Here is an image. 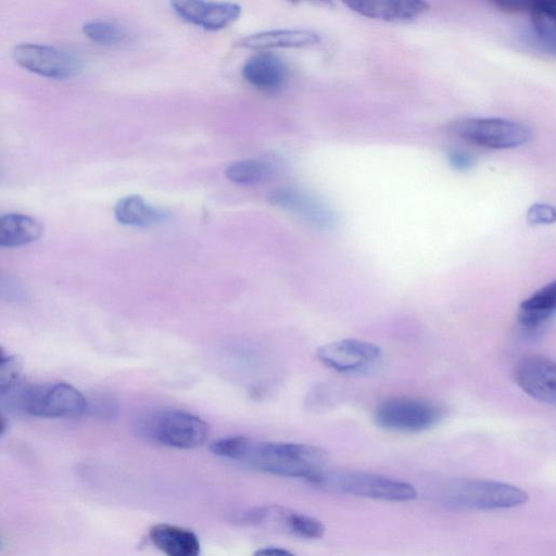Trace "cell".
I'll list each match as a JSON object with an SVG mask.
<instances>
[{
  "instance_id": "cell-1",
  "label": "cell",
  "mask_w": 556,
  "mask_h": 556,
  "mask_svg": "<svg viewBox=\"0 0 556 556\" xmlns=\"http://www.w3.org/2000/svg\"><path fill=\"white\" fill-rule=\"evenodd\" d=\"M210 450L219 457L240 462L256 470L301 478L309 483L328 468L329 459L327 452L318 446L255 441L242 435L220 438L211 444Z\"/></svg>"
},
{
  "instance_id": "cell-2",
  "label": "cell",
  "mask_w": 556,
  "mask_h": 556,
  "mask_svg": "<svg viewBox=\"0 0 556 556\" xmlns=\"http://www.w3.org/2000/svg\"><path fill=\"white\" fill-rule=\"evenodd\" d=\"M311 484L328 492L389 502H406L417 497L416 489L408 482L357 470L326 468Z\"/></svg>"
},
{
  "instance_id": "cell-3",
  "label": "cell",
  "mask_w": 556,
  "mask_h": 556,
  "mask_svg": "<svg viewBox=\"0 0 556 556\" xmlns=\"http://www.w3.org/2000/svg\"><path fill=\"white\" fill-rule=\"evenodd\" d=\"M439 497L448 506L472 510L513 508L528 501V494L523 490L484 479L448 481L441 486Z\"/></svg>"
},
{
  "instance_id": "cell-4",
  "label": "cell",
  "mask_w": 556,
  "mask_h": 556,
  "mask_svg": "<svg viewBox=\"0 0 556 556\" xmlns=\"http://www.w3.org/2000/svg\"><path fill=\"white\" fill-rule=\"evenodd\" d=\"M138 429L153 442L180 450L198 447L208 435V426L202 418L176 409L159 410L144 417Z\"/></svg>"
},
{
  "instance_id": "cell-5",
  "label": "cell",
  "mask_w": 556,
  "mask_h": 556,
  "mask_svg": "<svg viewBox=\"0 0 556 556\" xmlns=\"http://www.w3.org/2000/svg\"><path fill=\"white\" fill-rule=\"evenodd\" d=\"M443 415V407L434 401L402 395L390 396L378 403L374 420L388 431L416 433L434 427Z\"/></svg>"
},
{
  "instance_id": "cell-6",
  "label": "cell",
  "mask_w": 556,
  "mask_h": 556,
  "mask_svg": "<svg viewBox=\"0 0 556 556\" xmlns=\"http://www.w3.org/2000/svg\"><path fill=\"white\" fill-rule=\"evenodd\" d=\"M25 413L42 418H77L87 410V399L75 387L47 383L28 387L17 397Z\"/></svg>"
},
{
  "instance_id": "cell-7",
  "label": "cell",
  "mask_w": 556,
  "mask_h": 556,
  "mask_svg": "<svg viewBox=\"0 0 556 556\" xmlns=\"http://www.w3.org/2000/svg\"><path fill=\"white\" fill-rule=\"evenodd\" d=\"M450 130L465 141L490 149L520 147L531 138L526 124L500 117L459 119L450 125Z\"/></svg>"
},
{
  "instance_id": "cell-8",
  "label": "cell",
  "mask_w": 556,
  "mask_h": 556,
  "mask_svg": "<svg viewBox=\"0 0 556 556\" xmlns=\"http://www.w3.org/2000/svg\"><path fill=\"white\" fill-rule=\"evenodd\" d=\"M12 58L23 68L51 79L72 78L83 67L74 52L41 43H20L12 50Z\"/></svg>"
},
{
  "instance_id": "cell-9",
  "label": "cell",
  "mask_w": 556,
  "mask_h": 556,
  "mask_svg": "<svg viewBox=\"0 0 556 556\" xmlns=\"http://www.w3.org/2000/svg\"><path fill=\"white\" fill-rule=\"evenodd\" d=\"M316 354L325 366L338 372L359 374L377 364L381 351L375 343L349 338L326 343Z\"/></svg>"
},
{
  "instance_id": "cell-10",
  "label": "cell",
  "mask_w": 556,
  "mask_h": 556,
  "mask_svg": "<svg viewBox=\"0 0 556 556\" xmlns=\"http://www.w3.org/2000/svg\"><path fill=\"white\" fill-rule=\"evenodd\" d=\"M242 520L307 540L323 538L326 530L318 519L278 505L255 507L244 513Z\"/></svg>"
},
{
  "instance_id": "cell-11",
  "label": "cell",
  "mask_w": 556,
  "mask_h": 556,
  "mask_svg": "<svg viewBox=\"0 0 556 556\" xmlns=\"http://www.w3.org/2000/svg\"><path fill=\"white\" fill-rule=\"evenodd\" d=\"M518 387L533 400L546 405L556 403V365L543 355L522 357L515 369Z\"/></svg>"
},
{
  "instance_id": "cell-12",
  "label": "cell",
  "mask_w": 556,
  "mask_h": 556,
  "mask_svg": "<svg viewBox=\"0 0 556 556\" xmlns=\"http://www.w3.org/2000/svg\"><path fill=\"white\" fill-rule=\"evenodd\" d=\"M170 4L182 20L207 30L227 27L241 14V7L228 1L175 0Z\"/></svg>"
},
{
  "instance_id": "cell-13",
  "label": "cell",
  "mask_w": 556,
  "mask_h": 556,
  "mask_svg": "<svg viewBox=\"0 0 556 556\" xmlns=\"http://www.w3.org/2000/svg\"><path fill=\"white\" fill-rule=\"evenodd\" d=\"M344 4L363 16L386 22H408L429 10V3L420 0H352Z\"/></svg>"
},
{
  "instance_id": "cell-14",
  "label": "cell",
  "mask_w": 556,
  "mask_h": 556,
  "mask_svg": "<svg viewBox=\"0 0 556 556\" xmlns=\"http://www.w3.org/2000/svg\"><path fill=\"white\" fill-rule=\"evenodd\" d=\"M268 199L274 205L293 212L315 226L327 228L333 224L332 213L316 199L301 190L293 188L275 189Z\"/></svg>"
},
{
  "instance_id": "cell-15",
  "label": "cell",
  "mask_w": 556,
  "mask_h": 556,
  "mask_svg": "<svg viewBox=\"0 0 556 556\" xmlns=\"http://www.w3.org/2000/svg\"><path fill=\"white\" fill-rule=\"evenodd\" d=\"M556 312V281L553 280L522 301L517 320L528 334L538 333Z\"/></svg>"
},
{
  "instance_id": "cell-16",
  "label": "cell",
  "mask_w": 556,
  "mask_h": 556,
  "mask_svg": "<svg viewBox=\"0 0 556 556\" xmlns=\"http://www.w3.org/2000/svg\"><path fill=\"white\" fill-rule=\"evenodd\" d=\"M244 79L257 89L274 91L287 79L288 68L277 55L260 52L252 55L243 65Z\"/></svg>"
},
{
  "instance_id": "cell-17",
  "label": "cell",
  "mask_w": 556,
  "mask_h": 556,
  "mask_svg": "<svg viewBox=\"0 0 556 556\" xmlns=\"http://www.w3.org/2000/svg\"><path fill=\"white\" fill-rule=\"evenodd\" d=\"M149 539L165 556H200L201 553L197 534L179 526L156 523L149 530Z\"/></svg>"
},
{
  "instance_id": "cell-18",
  "label": "cell",
  "mask_w": 556,
  "mask_h": 556,
  "mask_svg": "<svg viewBox=\"0 0 556 556\" xmlns=\"http://www.w3.org/2000/svg\"><path fill=\"white\" fill-rule=\"evenodd\" d=\"M319 35L309 29H273L240 39L237 45L247 49L300 48L318 43Z\"/></svg>"
},
{
  "instance_id": "cell-19",
  "label": "cell",
  "mask_w": 556,
  "mask_h": 556,
  "mask_svg": "<svg viewBox=\"0 0 556 556\" xmlns=\"http://www.w3.org/2000/svg\"><path fill=\"white\" fill-rule=\"evenodd\" d=\"M114 216L125 226L148 227L166 220L169 213L148 203L138 194H129L116 202Z\"/></svg>"
},
{
  "instance_id": "cell-20",
  "label": "cell",
  "mask_w": 556,
  "mask_h": 556,
  "mask_svg": "<svg viewBox=\"0 0 556 556\" xmlns=\"http://www.w3.org/2000/svg\"><path fill=\"white\" fill-rule=\"evenodd\" d=\"M43 227L36 218L20 214H0V248H16L38 240Z\"/></svg>"
},
{
  "instance_id": "cell-21",
  "label": "cell",
  "mask_w": 556,
  "mask_h": 556,
  "mask_svg": "<svg viewBox=\"0 0 556 556\" xmlns=\"http://www.w3.org/2000/svg\"><path fill=\"white\" fill-rule=\"evenodd\" d=\"M530 11L535 35L547 49L554 52L556 45V3L538 1L532 3Z\"/></svg>"
},
{
  "instance_id": "cell-22",
  "label": "cell",
  "mask_w": 556,
  "mask_h": 556,
  "mask_svg": "<svg viewBox=\"0 0 556 556\" xmlns=\"http://www.w3.org/2000/svg\"><path fill=\"white\" fill-rule=\"evenodd\" d=\"M275 169L273 164L255 159L240 160L230 163L226 169V177L239 185H253L268 179Z\"/></svg>"
},
{
  "instance_id": "cell-23",
  "label": "cell",
  "mask_w": 556,
  "mask_h": 556,
  "mask_svg": "<svg viewBox=\"0 0 556 556\" xmlns=\"http://www.w3.org/2000/svg\"><path fill=\"white\" fill-rule=\"evenodd\" d=\"M83 33L99 45H117L126 38V31L121 25L106 20L86 22L83 25Z\"/></svg>"
},
{
  "instance_id": "cell-24",
  "label": "cell",
  "mask_w": 556,
  "mask_h": 556,
  "mask_svg": "<svg viewBox=\"0 0 556 556\" xmlns=\"http://www.w3.org/2000/svg\"><path fill=\"white\" fill-rule=\"evenodd\" d=\"M22 362L13 355H4L0 358V395L12 390L22 374Z\"/></svg>"
},
{
  "instance_id": "cell-25",
  "label": "cell",
  "mask_w": 556,
  "mask_h": 556,
  "mask_svg": "<svg viewBox=\"0 0 556 556\" xmlns=\"http://www.w3.org/2000/svg\"><path fill=\"white\" fill-rule=\"evenodd\" d=\"M86 413L103 419H112L118 414V404L116 400L106 395L92 401L87 400Z\"/></svg>"
},
{
  "instance_id": "cell-26",
  "label": "cell",
  "mask_w": 556,
  "mask_h": 556,
  "mask_svg": "<svg viewBox=\"0 0 556 556\" xmlns=\"http://www.w3.org/2000/svg\"><path fill=\"white\" fill-rule=\"evenodd\" d=\"M527 220L531 225H548L555 222V208L547 203H534L527 211Z\"/></svg>"
},
{
  "instance_id": "cell-27",
  "label": "cell",
  "mask_w": 556,
  "mask_h": 556,
  "mask_svg": "<svg viewBox=\"0 0 556 556\" xmlns=\"http://www.w3.org/2000/svg\"><path fill=\"white\" fill-rule=\"evenodd\" d=\"M24 296L21 283L11 275L0 270V300L18 301Z\"/></svg>"
},
{
  "instance_id": "cell-28",
  "label": "cell",
  "mask_w": 556,
  "mask_h": 556,
  "mask_svg": "<svg viewBox=\"0 0 556 556\" xmlns=\"http://www.w3.org/2000/svg\"><path fill=\"white\" fill-rule=\"evenodd\" d=\"M451 166L457 170H466L471 164L472 160L470 155L459 150H452L447 154Z\"/></svg>"
},
{
  "instance_id": "cell-29",
  "label": "cell",
  "mask_w": 556,
  "mask_h": 556,
  "mask_svg": "<svg viewBox=\"0 0 556 556\" xmlns=\"http://www.w3.org/2000/svg\"><path fill=\"white\" fill-rule=\"evenodd\" d=\"M496 5L502 8L503 10L509 11H522L526 9H530L532 3L525 0H500L495 2Z\"/></svg>"
},
{
  "instance_id": "cell-30",
  "label": "cell",
  "mask_w": 556,
  "mask_h": 556,
  "mask_svg": "<svg viewBox=\"0 0 556 556\" xmlns=\"http://www.w3.org/2000/svg\"><path fill=\"white\" fill-rule=\"evenodd\" d=\"M253 556H295L288 549L281 547H264L254 553Z\"/></svg>"
},
{
  "instance_id": "cell-31",
  "label": "cell",
  "mask_w": 556,
  "mask_h": 556,
  "mask_svg": "<svg viewBox=\"0 0 556 556\" xmlns=\"http://www.w3.org/2000/svg\"><path fill=\"white\" fill-rule=\"evenodd\" d=\"M5 428H7V418L0 412V435L4 432Z\"/></svg>"
},
{
  "instance_id": "cell-32",
  "label": "cell",
  "mask_w": 556,
  "mask_h": 556,
  "mask_svg": "<svg viewBox=\"0 0 556 556\" xmlns=\"http://www.w3.org/2000/svg\"><path fill=\"white\" fill-rule=\"evenodd\" d=\"M4 355H5V354H4L3 350H2V348L0 346V358H1L2 356H4Z\"/></svg>"
}]
</instances>
